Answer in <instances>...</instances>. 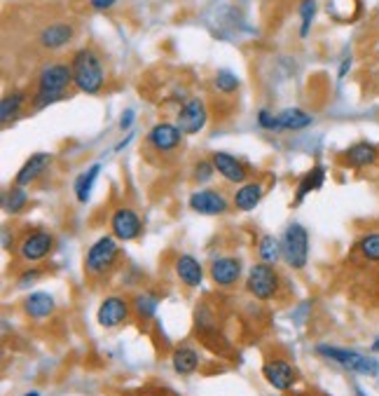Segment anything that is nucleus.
Returning a JSON list of instances; mask_svg holds the SVG:
<instances>
[{
	"mask_svg": "<svg viewBox=\"0 0 379 396\" xmlns=\"http://www.w3.org/2000/svg\"><path fill=\"white\" fill-rule=\"evenodd\" d=\"M211 162H213L216 171L225 178V181H229L234 185H241L248 181L246 164L239 162V159L234 155H229V152H213V155H211Z\"/></svg>",
	"mask_w": 379,
	"mask_h": 396,
	"instance_id": "nucleus-14",
	"label": "nucleus"
},
{
	"mask_svg": "<svg viewBox=\"0 0 379 396\" xmlns=\"http://www.w3.org/2000/svg\"><path fill=\"white\" fill-rule=\"evenodd\" d=\"M120 258V246L115 235H104L89 246V251L85 255V272L89 277H101L113 270V265Z\"/></svg>",
	"mask_w": 379,
	"mask_h": 396,
	"instance_id": "nucleus-3",
	"label": "nucleus"
},
{
	"mask_svg": "<svg viewBox=\"0 0 379 396\" xmlns=\"http://www.w3.org/2000/svg\"><path fill=\"white\" fill-rule=\"evenodd\" d=\"M353 392H356V396H368V394H365V392H363V389H361V387H358V385H356V389H353Z\"/></svg>",
	"mask_w": 379,
	"mask_h": 396,
	"instance_id": "nucleus-40",
	"label": "nucleus"
},
{
	"mask_svg": "<svg viewBox=\"0 0 379 396\" xmlns=\"http://www.w3.org/2000/svg\"><path fill=\"white\" fill-rule=\"evenodd\" d=\"M262 375H265V380L274 389H279V392H288V389H293L295 380H298V370H295L293 363L288 359H284V356L267 359L265 366H262Z\"/></svg>",
	"mask_w": 379,
	"mask_h": 396,
	"instance_id": "nucleus-9",
	"label": "nucleus"
},
{
	"mask_svg": "<svg viewBox=\"0 0 379 396\" xmlns=\"http://www.w3.org/2000/svg\"><path fill=\"white\" fill-rule=\"evenodd\" d=\"M262 200V185L260 183H243L234 193L232 202L239 212H253Z\"/></svg>",
	"mask_w": 379,
	"mask_h": 396,
	"instance_id": "nucleus-22",
	"label": "nucleus"
},
{
	"mask_svg": "<svg viewBox=\"0 0 379 396\" xmlns=\"http://www.w3.org/2000/svg\"><path fill=\"white\" fill-rule=\"evenodd\" d=\"M115 3H118V0H89V5H92L94 10H99V12L111 10Z\"/></svg>",
	"mask_w": 379,
	"mask_h": 396,
	"instance_id": "nucleus-37",
	"label": "nucleus"
},
{
	"mask_svg": "<svg viewBox=\"0 0 379 396\" xmlns=\"http://www.w3.org/2000/svg\"><path fill=\"white\" fill-rule=\"evenodd\" d=\"M176 277L188 286V289H197L204 279V267L199 265V260L195 255L183 253L176 258Z\"/></svg>",
	"mask_w": 379,
	"mask_h": 396,
	"instance_id": "nucleus-18",
	"label": "nucleus"
},
{
	"mask_svg": "<svg viewBox=\"0 0 379 396\" xmlns=\"http://www.w3.org/2000/svg\"><path fill=\"white\" fill-rule=\"evenodd\" d=\"M258 125L262 129H269V132H281V125H279V115H272L267 108H262L258 113Z\"/></svg>",
	"mask_w": 379,
	"mask_h": 396,
	"instance_id": "nucleus-33",
	"label": "nucleus"
},
{
	"mask_svg": "<svg viewBox=\"0 0 379 396\" xmlns=\"http://www.w3.org/2000/svg\"><path fill=\"white\" fill-rule=\"evenodd\" d=\"M54 308H56L54 296L47 291H33L24 298V312L31 319H47L54 312Z\"/></svg>",
	"mask_w": 379,
	"mask_h": 396,
	"instance_id": "nucleus-19",
	"label": "nucleus"
},
{
	"mask_svg": "<svg viewBox=\"0 0 379 396\" xmlns=\"http://www.w3.org/2000/svg\"><path fill=\"white\" fill-rule=\"evenodd\" d=\"M157 308H159V296L152 291H140L131 300V310L140 322H150L157 315Z\"/></svg>",
	"mask_w": 379,
	"mask_h": 396,
	"instance_id": "nucleus-23",
	"label": "nucleus"
},
{
	"mask_svg": "<svg viewBox=\"0 0 379 396\" xmlns=\"http://www.w3.org/2000/svg\"><path fill=\"white\" fill-rule=\"evenodd\" d=\"M211 279L218 286H232L241 279V260L232 258V255H223L211 263Z\"/></svg>",
	"mask_w": 379,
	"mask_h": 396,
	"instance_id": "nucleus-15",
	"label": "nucleus"
},
{
	"mask_svg": "<svg viewBox=\"0 0 379 396\" xmlns=\"http://www.w3.org/2000/svg\"><path fill=\"white\" fill-rule=\"evenodd\" d=\"M73 82V66L63 61H54L42 66L40 75H38V92L33 99L35 108H45L49 104H56L66 97V89Z\"/></svg>",
	"mask_w": 379,
	"mask_h": 396,
	"instance_id": "nucleus-1",
	"label": "nucleus"
},
{
	"mask_svg": "<svg viewBox=\"0 0 379 396\" xmlns=\"http://www.w3.org/2000/svg\"><path fill=\"white\" fill-rule=\"evenodd\" d=\"M372 349H375V352H379V340H375V344H372Z\"/></svg>",
	"mask_w": 379,
	"mask_h": 396,
	"instance_id": "nucleus-41",
	"label": "nucleus"
},
{
	"mask_svg": "<svg viewBox=\"0 0 379 396\" xmlns=\"http://www.w3.org/2000/svg\"><path fill=\"white\" fill-rule=\"evenodd\" d=\"M26 396H40V394H38V392H29Z\"/></svg>",
	"mask_w": 379,
	"mask_h": 396,
	"instance_id": "nucleus-42",
	"label": "nucleus"
},
{
	"mask_svg": "<svg viewBox=\"0 0 379 396\" xmlns=\"http://www.w3.org/2000/svg\"><path fill=\"white\" fill-rule=\"evenodd\" d=\"M73 35H75L73 24L54 22V24H47V26L40 31V45L45 49H61L73 40Z\"/></svg>",
	"mask_w": 379,
	"mask_h": 396,
	"instance_id": "nucleus-17",
	"label": "nucleus"
},
{
	"mask_svg": "<svg viewBox=\"0 0 379 396\" xmlns=\"http://www.w3.org/2000/svg\"><path fill=\"white\" fill-rule=\"evenodd\" d=\"M101 174V164L96 162L92 164L87 171H82V174L78 176V181H75V195H78V202H89V197H92V190H94V183L96 178H99Z\"/></svg>",
	"mask_w": 379,
	"mask_h": 396,
	"instance_id": "nucleus-26",
	"label": "nucleus"
},
{
	"mask_svg": "<svg viewBox=\"0 0 379 396\" xmlns=\"http://www.w3.org/2000/svg\"><path fill=\"white\" fill-rule=\"evenodd\" d=\"M131 138H134V136H131V134H129V136H127V138H124V141H120L118 145H115V150H122V148H124V145H127V143H129V141H131Z\"/></svg>",
	"mask_w": 379,
	"mask_h": 396,
	"instance_id": "nucleus-39",
	"label": "nucleus"
},
{
	"mask_svg": "<svg viewBox=\"0 0 379 396\" xmlns=\"http://www.w3.org/2000/svg\"><path fill=\"white\" fill-rule=\"evenodd\" d=\"M281 253L288 267L293 270H302L309 258V232L302 223H291L281 239Z\"/></svg>",
	"mask_w": 379,
	"mask_h": 396,
	"instance_id": "nucleus-4",
	"label": "nucleus"
},
{
	"mask_svg": "<svg viewBox=\"0 0 379 396\" xmlns=\"http://www.w3.org/2000/svg\"><path fill=\"white\" fill-rule=\"evenodd\" d=\"M312 122H314L312 115L300 111V108H286V111L279 113V125H281V129H286V132H302Z\"/></svg>",
	"mask_w": 379,
	"mask_h": 396,
	"instance_id": "nucleus-24",
	"label": "nucleus"
},
{
	"mask_svg": "<svg viewBox=\"0 0 379 396\" xmlns=\"http://www.w3.org/2000/svg\"><path fill=\"white\" fill-rule=\"evenodd\" d=\"M49 164H52V155H49V152H35V155H31L26 162H24V167L17 171L15 185L26 188V185L38 181V178L49 169Z\"/></svg>",
	"mask_w": 379,
	"mask_h": 396,
	"instance_id": "nucleus-16",
	"label": "nucleus"
},
{
	"mask_svg": "<svg viewBox=\"0 0 379 396\" xmlns=\"http://www.w3.org/2000/svg\"><path fill=\"white\" fill-rule=\"evenodd\" d=\"M40 274L42 272L38 270V267H33V270H26V272H24V277L19 279V286H22V289H26L29 284H33L35 279H40Z\"/></svg>",
	"mask_w": 379,
	"mask_h": 396,
	"instance_id": "nucleus-36",
	"label": "nucleus"
},
{
	"mask_svg": "<svg viewBox=\"0 0 379 396\" xmlns=\"http://www.w3.org/2000/svg\"><path fill=\"white\" fill-rule=\"evenodd\" d=\"M323 181H325V169L321 167V164H316L312 171H307V174L302 176V181L298 185V193H295V204H302V200H305L309 193L323 188Z\"/></svg>",
	"mask_w": 379,
	"mask_h": 396,
	"instance_id": "nucleus-25",
	"label": "nucleus"
},
{
	"mask_svg": "<svg viewBox=\"0 0 379 396\" xmlns=\"http://www.w3.org/2000/svg\"><path fill=\"white\" fill-rule=\"evenodd\" d=\"M358 251L365 260L370 263H379V230H372V232H365L361 241H358Z\"/></svg>",
	"mask_w": 379,
	"mask_h": 396,
	"instance_id": "nucleus-30",
	"label": "nucleus"
},
{
	"mask_svg": "<svg viewBox=\"0 0 379 396\" xmlns=\"http://www.w3.org/2000/svg\"><path fill=\"white\" fill-rule=\"evenodd\" d=\"M349 68H351V59H344V61H342V66H339V73H337L339 78H344V75L349 73Z\"/></svg>",
	"mask_w": 379,
	"mask_h": 396,
	"instance_id": "nucleus-38",
	"label": "nucleus"
},
{
	"mask_svg": "<svg viewBox=\"0 0 379 396\" xmlns=\"http://www.w3.org/2000/svg\"><path fill=\"white\" fill-rule=\"evenodd\" d=\"M73 82L82 94H99L106 85V68L99 54L89 47H82L73 54Z\"/></svg>",
	"mask_w": 379,
	"mask_h": 396,
	"instance_id": "nucleus-2",
	"label": "nucleus"
},
{
	"mask_svg": "<svg viewBox=\"0 0 379 396\" xmlns=\"http://www.w3.org/2000/svg\"><path fill=\"white\" fill-rule=\"evenodd\" d=\"M258 255H260L262 263L274 265L279 258H284V253H281V241L276 237H272V235H265L258 244Z\"/></svg>",
	"mask_w": 379,
	"mask_h": 396,
	"instance_id": "nucleus-29",
	"label": "nucleus"
},
{
	"mask_svg": "<svg viewBox=\"0 0 379 396\" xmlns=\"http://www.w3.org/2000/svg\"><path fill=\"white\" fill-rule=\"evenodd\" d=\"M54 248V235L47 230H33L19 244V258L24 263H40Z\"/></svg>",
	"mask_w": 379,
	"mask_h": 396,
	"instance_id": "nucleus-7",
	"label": "nucleus"
},
{
	"mask_svg": "<svg viewBox=\"0 0 379 396\" xmlns=\"http://www.w3.org/2000/svg\"><path fill=\"white\" fill-rule=\"evenodd\" d=\"M213 171H216L213 162H211V159H202V162H199L197 167H195V181H199V183H209V181H211V176H213Z\"/></svg>",
	"mask_w": 379,
	"mask_h": 396,
	"instance_id": "nucleus-34",
	"label": "nucleus"
},
{
	"mask_svg": "<svg viewBox=\"0 0 379 396\" xmlns=\"http://www.w3.org/2000/svg\"><path fill=\"white\" fill-rule=\"evenodd\" d=\"M134 118H136V113H134V108H127L124 113L120 115V129H131L134 127Z\"/></svg>",
	"mask_w": 379,
	"mask_h": 396,
	"instance_id": "nucleus-35",
	"label": "nucleus"
},
{
	"mask_svg": "<svg viewBox=\"0 0 379 396\" xmlns=\"http://www.w3.org/2000/svg\"><path fill=\"white\" fill-rule=\"evenodd\" d=\"M279 286H281V279H279V272L274 270V265L258 263V265H253V267L248 270L246 291H248L253 298H258V300H272L276 293H279Z\"/></svg>",
	"mask_w": 379,
	"mask_h": 396,
	"instance_id": "nucleus-6",
	"label": "nucleus"
},
{
	"mask_svg": "<svg viewBox=\"0 0 379 396\" xmlns=\"http://www.w3.org/2000/svg\"><path fill=\"white\" fill-rule=\"evenodd\" d=\"M171 366L178 375H192L199 368V354L197 349H192L190 344L176 347L171 354Z\"/></svg>",
	"mask_w": 379,
	"mask_h": 396,
	"instance_id": "nucleus-21",
	"label": "nucleus"
},
{
	"mask_svg": "<svg viewBox=\"0 0 379 396\" xmlns=\"http://www.w3.org/2000/svg\"><path fill=\"white\" fill-rule=\"evenodd\" d=\"M183 143V132L178 125L171 122H159L147 132V148L159 152V155H171L181 148Z\"/></svg>",
	"mask_w": 379,
	"mask_h": 396,
	"instance_id": "nucleus-8",
	"label": "nucleus"
},
{
	"mask_svg": "<svg viewBox=\"0 0 379 396\" xmlns=\"http://www.w3.org/2000/svg\"><path fill=\"white\" fill-rule=\"evenodd\" d=\"M190 209L202 216H220L229 209V202L225 200L220 190L204 188L190 195Z\"/></svg>",
	"mask_w": 379,
	"mask_h": 396,
	"instance_id": "nucleus-12",
	"label": "nucleus"
},
{
	"mask_svg": "<svg viewBox=\"0 0 379 396\" xmlns=\"http://www.w3.org/2000/svg\"><path fill=\"white\" fill-rule=\"evenodd\" d=\"M213 85L220 94H234L236 89H239V78H236L229 68H220L213 78Z\"/></svg>",
	"mask_w": 379,
	"mask_h": 396,
	"instance_id": "nucleus-31",
	"label": "nucleus"
},
{
	"mask_svg": "<svg viewBox=\"0 0 379 396\" xmlns=\"http://www.w3.org/2000/svg\"><path fill=\"white\" fill-rule=\"evenodd\" d=\"M344 162L349 167H370V164L377 162V148L368 141H361V143H353L351 148H346L344 152Z\"/></svg>",
	"mask_w": 379,
	"mask_h": 396,
	"instance_id": "nucleus-20",
	"label": "nucleus"
},
{
	"mask_svg": "<svg viewBox=\"0 0 379 396\" xmlns=\"http://www.w3.org/2000/svg\"><path fill=\"white\" fill-rule=\"evenodd\" d=\"M111 230L120 241H131V239L140 237L143 223H140V216L134 212V209L120 207L111 214Z\"/></svg>",
	"mask_w": 379,
	"mask_h": 396,
	"instance_id": "nucleus-10",
	"label": "nucleus"
},
{
	"mask_svg": "<svg viewBox=\"0 0 379 396\" xmlns=\"http://www.w3.org/2000/svg\"><path fill=\"white\" fill-rule=\"evenodd\" d=\"M316 352L325 359L339 363L342 368L351 370L358 375H377L379 373V361L372 356H365L356 349H344V347H330V344H318Z\"/></svg>",
	"mask_w": 379,
	"mask_h": 396,
	"instance_id": "nucleus-5",
	"label": "nucleus"
},
{
	"mask_svg": "<svg viewBox=\"0 0 379 396\" xmlns=\"http://www.w3.org/2000/svg\"><path fill=\"white\" fill-rule=\"evenodd\" d=\"M24 104H26V94L24 92H12L3 99V104H0V120H3L5 127L17 118Z\"/></svg>",
	"mask_w": 379,
	"mask_h": 396,
	"instance_id": "nucleus-27",
	"label": "nucleus"
},
{
	"mask_svg": "<svg viewBox=\"0 0 379 396\" xmlns=\"http://www.w3.org/2000/svg\"><path fill=\"white\" fill-rule=\"evenodd\" d=\"M131 305L127 303L124 298L120 296H108L104 303L99 305V312H96V322L104 328H115V326H122L131 315Z\"/></svg>",
	"mask_w": 379,
	"mask_h": 396,
	"instance_id": "nucleus-11",
	"label": "nucleus"
},
{
	"mask_svg": "<svg viewBox=\"0 0 379 396\" xmlns=\"http://www.w3.org/2000/svg\"><path fill=\"white\" fill-rule=\"evenodd\" d=\"M207 120H209V113H207V106H204L202 99H188L178 113V127H181L183 134H199L207 127Z\"/></svg>",
	"mask_w": 379,
	"mask_h": 396,
	"instance_id": "nucleus-13",
	"label": "nucleus"
},
{
	"mask_svg": "<svg viewBox=\"0 0 379 396\" xmlns=\"http://www.w3.org/2000/svg\"><path fill=\"white\" fill-rule=\"evenodd\" d=\"M314 15H316V0H302V5H300V17H302L300 38H307V35H309Z\"/></svg>",
	"mask_w": 379,
	"mask_h": 396,
	"instance_id": "nucleus-32",
	"label": "nucleus"
},
{
	"mask_svg": "<svg viewBox=\"0 0 379 396\" xmlns=\"http://www.w3.org/2000/svg\"><path fill=\"white\" fill-rule=\"evenodd\" d=\"M29 204V195L26 190L22 188V185H15V188H10L8 193H5V200H3V209L12 216L22 214L24 209H26Z\"/></svg>",
	"mask_w": 379,
	"mask_h": 396,
	"instance_id": "nucleus-28",
	"label": "nucleus"
}]
</instances>
